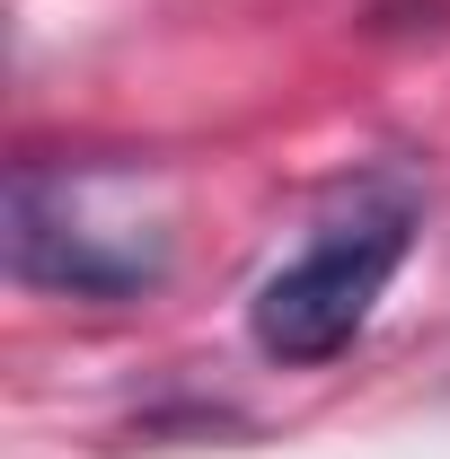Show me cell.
Masks as SVG:
<instances>
[{"label": "cell", "mask_w": 450, "mask_h": 459, "mask_svg": "<svg viewBox=\"0 0 450 459\" xmlns=\"http://www.w3.org/2000/svg\"><path fill=\"white\" fill-rule=\"evenodd\" d=\"M9 265L45 291L124 300L169 274V212L124 169H18L9 177Z\"/></svg>", "instance_id": "obj_1"}, {"label": "cell", "mask_w": 450, "mask_h": 459, "mask_svg": "<svg viewBox=\"0 0 450 459\" xmlns=\"http://www.w3.org/2000/svg\"><path fill=\"white\" fill-rule=\"evenodd\" d=\"M406 265V204L389 212H353V221H327L282 274H265L247 327L274 362H327L362 336L371 300L389 291V274Z\"/></svg>", "instance_id": "obj_2"}]
</instances>
